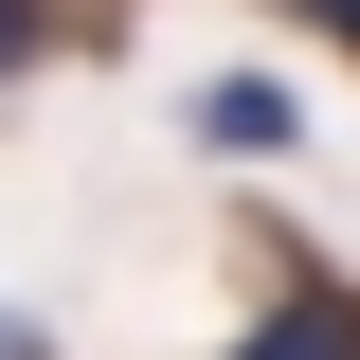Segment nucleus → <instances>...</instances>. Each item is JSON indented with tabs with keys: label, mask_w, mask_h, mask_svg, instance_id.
Returning a JSON list of instances; mask_svg holds the SVG:
<instances>
[{
	"label": "nucleus",
	"mask_w": 360,
	"mask_h": 360,
	"mask_svg": "<svg viewBox=\"0 0 360 360\" xmlns=\"http://www.w3.org/2000/svg\"><path fill=\"white\" fill-rule=\"evenodd\" d=\"M198 144L270 162V144H288V90H270V72H217V90H198Z\"/></svg>",
	"instance_id": "nucleus-1"
},
{
	"label": "nucleus",
	"mask_w": 360,
	"mask_h": 360,
	"mask_svg": "<svg viewBox=\"0 0 360 360\" xmlns=\"http://www.w3.org/2000/svg\"><path fill=\"white\" fill-rule=\"evenodd\" d=\"M234 360H360V307H324V288H307V307H270Z\"/></svg>",
	"instance_id": "nucleus-2"
},
{
	"label": "nucleus",
	"mask_w": 360,
	"mask_h": 360,
	"mask_svg": "<svg viewBox=\"0 0 360 360\" xmlns=\"http://www.w3.org/2000/svg\"><path fill=\"white\" fill-rule=\"evenodd\" d=\"M37 54H54V18H37V0H0V72H37Z\"/></svg>",
	"instance_id": "nucleus-3"
},
{
	"label": "nucleus",
	"mask_w": 360,
	"mask_h": 360,
	"mask_svg": "<svg viewBox=\"0 0 360 360\" xmlns=\"http://www.w3.org/2000/svg\"><path fill=\"white\" fill-rule=\"evenodd\" d=\"M307 18H324V37H342V54H360V0H307Z\"/></svg>",
	"instance_id": "nucleus-4"
},
{
	"label": "nucleus",
	"mask_w": 360,
	"mask_h": 360,
	"mask_svg": "<svg viewBox=\"0 0 360 360\" xmlns=\"http://www.w3.org/2000/svg\"><path fill=\"white\" fill-rule=\"evenodd\" d=\"M0 360H37V324H18V307H0Z\"/></svg>",
	"instance_id": "nucleus-5"
}]
</instances>
